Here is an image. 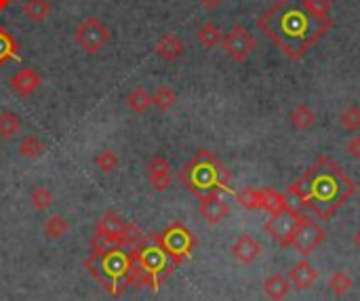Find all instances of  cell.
<instances>
[{
  "instance_id": "1",
  "label": "cell",
  "mask_w": 360,
  "mask_h": 301,
  "mask_svg": "<svg viewBox=\"0 0 360 301\" xmlns=\"http://www.w3.org/2000/svg\"><path fill=\"white\" fill-rule=\"evenodd\" d=\"M257 27L293 61H300L331 27L312 15L306 0H276L259 19Z\"/></svg>"
},
{
  "instance_id": "2",
  "label": "cell",
  "mask_w": 360,
  "mask_h": 301,
  "mask_svg": "<svg viewBox=\"0 0 360 301\" xmlns=\"http://www.w3.org/2000/svg\"><path fill=\"white\" fill-rule=\"evenodd\" d=\"M300 179L306 188V209L321 219H331L356 194L354 179L329 156H321Z\"/></svg>"
},
{
  "instance_id": "3",
  "label": "cell",
  "mask_w": 360,
  "mask_h": 301,
  "mask_svg": "<svg viewBox=\"0 0 360 301\" xmlns=\"http://www.w3.org/2000/svg\"><path fill=\"white\" fill-rule=\"evenodd\" d=\"M230 171L209 150H200L179 171V181L198 198L211 192H230Z\"/></svg>"
},
{
  "instance_id": "4",
  "label": "cell",
  "mask_w": 360,
  "mask_h": 301,
  "mask_svg": "<svg viewBox=\"0 0 360 301\" xmlns=\"http://www.w3.org/2000/svg\"><path fill=\"white\" fill-rule=\"evenodd\" d=\"M302 219H304V215L297 209H293V207L287 205L281 211H276V213L270 215V219L264 224V230L270 234V238L276 245H281V247L287 249V247H291V241H293V236H295Z\"/></svg>"
},
{
  "instance_id": "5",
  "label": "cell",
  "mask_w": 360,
  "mask_h": 301,
  "mask_svg": "<svg viewBox=\"0 0 360 301\" xmlns=\"http://www.w3.org/2000/svg\"><path fill=\"white\" fill-rule=\"evenodd\" d=\"M158 243L160 247L167 251L169 260L173 262V266H179L184 260H188L194 251V245H196V238L192 236V232L181 226V224H173L165 230L162 236H158Z\"/></svg>"
},
{
  "instance_id": "6",
  "label": "cell",
  "mask_w": 360,
  "mask_h": 301,
  "mask_svg": "<svg viewBox=\"0 0 360 301\" xmlns=\"http://www.w3.org/2000/svg\"><path fill=\"white\" fill-rule=\"evenodd\" d=\"M110 27L103 23V21H99L97 17H89V19H84L82 23H78V27L74 30V40H76V44L84 51V53H89V55H95V53H99L108 42H110Z\"/></svg>"
},
{
  "instance_id": "7",
  "label": "cell",
  "mask_w": 360,
  "mask_h": 301,
  "mask_svg": "<svg viewBox=\"0 0 360 301\" xmlns=\"http://www.w3.org/2000/svg\"><path fill=\"white\" fill-rule=\"evenodd\" d=\"M224 51L228 53L230 59H234L236 63H245L253 51H255V38L251 36V32L245 25H234L221 40Z\"/></svg>"
},
{
  "instance_id": "8",
  "label": "cell",
  "mask_w": 360,
  "mask_h": 301,
  "mask_svg": "<svg viewBox=\"0 0 360 301\" xmlns=\"http://www.w3.org/2000/svg\"><path fill=\"white\" fill-rule=\"evenodd\" d=\"M325 236H327L325 228L321 224H316L314 219L304 215V219H302V224H300V228H297V232H295V236L291 241V247L302 257H308L312 251H316L325 243Z\"/></svg>"
},
{
  "instance_id": "9",
  "label": "cell",
  "mask_w": 360,
  "mask_h": 301,
  "mask_svg": "<svg viewBox=\"0 0 360 301\" xmlns=\"http://www.w3.org/2000/svg\"><path fill=\"white\" fill-rule=\"evenodd\" d=\"M198 213L200 217L211 224V226H217L221 224L228 215H230V205L219 196V192H211V194H205L198 198Z\"/></svg>"
},
{
  "instance_id": "10",
  "label": "cell",
  "mask_w": 360,
  "mask_h": 301,
  "mask_svg": "<svg viewBox=\"0 0 360 301\" xmlns=\"http://www.w3.org/2000/svg\"><path fill=\"white\" fill-rule=\"evenodd\" d=\"M148 171V184L152 186L154 192H167L173 184V173H171V165L167 158L162 156H152L146 165Z\"/></svg>"
},
{
  "instance_id": "11",
  "label": "cell",
  "mask_w": 360,
  "mask_h": 301,
  "mask_svg": "<svg viewBox=\"0 0 360 301\" xmlns=\"http://www.w3.org/2000/svg\"><path fill=\"white\" fill-rule=\"evenodd\" d=\"M264 253V247L251 236V234H243L236 238V243L232 245V255L238 264L243 266H251L253 262H257V257Z\"/></svg>"
},
{
  "instance_id": "12",
  "label": "cell",
  "mask_w": 360,
  "mask_h": 301,
  "mask_svg": "<svg viewBox=\"0 0 360 301\" xmlns=\"http://www.w3.org/2000/svg\"><path fill=\"white\" fill-rule=\"evenodd\" d=\"M42 84V78L40 74L34 70V68H23L19 70L13 78H11V89L13 93H17L19 97H30L34 95Z\"/></svg>"
},
{
  "instance_id": "13",
  "label": "cell",
  "mask_w": 360,
  "mask_h": 301,
  "mask_svg": "<svg viewBox=\"0 0 360 301\" xmlns=\"http://www.w3.org/2000/svg\"><path fill=\"white\" fill-rule=\"evenodd\" d=\"M122 228H124L122 217H120L116 211H105V213L97 219V224H95V234H97V236H103V238H108V241H112L114 247H116ZM116 249H118V247H116Z\"/></svg>"
},
{
  "instance_id": "14",
  "label": "cell",
  "mask_w": 360,
  "mask_h": 301,
  "mask_svg": "<svg viewBox=\"0 0 360 301\" xmlns=\"http://www.w3.org/2000/svg\"><path fill=\"white\" fill-rule=\"evenodd\" d=\"M316 281H319V270L306 260H302L300 264H295L289 270V283H291V287H295L300 291L310 289Z\"/></svg>"
},
{
  "instance_id": "15",
  "label": "cell",
  "mask_w": 360,
  "mask_h": 301,
  "mask_svg": "<svg viewBox=\"0 0 360 301\" xmlns=\"http://www.w3.org/2000/svg\"><path fill=\"white\" fill-rule=\"evenodd\" d=\"M154 51H156V55L160 57V59H165V61H177L184 53H186V46H184V42H181V38L179 36H175V34H165V36H160L158 38V42L154 44Z\"/></svg>"
},
{
  "instance_id": "16",
  "label": "cell",
  "mask_w": 360,
  "mask_h": 301,
  "mask_svg": "<svg viewBox=\"0 0 360 301\" xmlns=\"http://www.w3.org/2000/svg\"><path fill=\"white\" fill-rule=\"evenodd\" d=\"M291 291V283L287 276L283 274H272L266 283H264V293L272 301H283Z\"/></svg>"
},
{
  "instance_id": "17",
  "label": "cell",
  "mask_w": 360,
  "mask_h": 301,
  "mask_svg": "<svg viewBox=\"0 0 360 301\" xmlns=\"http://www.w3.org/2000/svg\"><path fill=\"white\" fill-rule=\"evenodd\" d=\"M21 11L32 23H44L51 15V2L49 0H25Z\"/></svg>"
},
{
  "instance_id": "18",
  "label": "cell",
  "mask_w": 360,
  "mask_h": 301,
  "mask_svg": "<svg viewBox=\"0 0 360 301\" xmlns=\"http://www.w3.org/2000/svg\"><path fill=\"white\" fill-rule=\"evenodd\" d=\"M289 120H291L293 129H297V131H308L310 127H314L316 114H314V110H312L308 103H300V105L291 112Z\"/></svg>"
},
{
  "instance_id": "19",
  "label": "cell",
  "mask_w": 360,
  "mask_h": 301,
  "mask_svg": "<svg viewBox=\"0 0 360 301\" xmlns=\"http://www.w3.org/2000/svg\"><path fill=\"white\" fill-rule=\"evenodd\" d=\"M44 150H46V146H44V141L38 135H25L19 141V156L25 158V160L40 158L44 154Z\"/></svg>"
},
{
  "instance_id": "20",
  "label": "cell",
  "mask_w": 360,
  "mask_h": 301,
  "mask_svg": "<svg viewBox=\"0 0 360 301\" xmlns=\"http://www.w3.org/2000/svg\"><path fill=\"white\" fill-rule=\"evenodd\" d=\"M196 38H198V42H200L205 49H215L217 44H221L224 34H221V30H219L213 21H207V23H202V25L198 27Z\"/></svg>"
},
{
  "instance_id": "21",
  "label": "cell",
  "mask_w": 360,
  "mask_h": 301,
  "mask_svg": "<svg viewBox=\"0 0 360 301\" xmlns=\"http://www.w3.org/2000/svg\"><path fill=\"white\" fill-rule=\"evenodd\" d=\"M177 103V93L169 87V84H160L156 87L154 95H152V105L158 110V112H169L173 105Z\"/></svg>"
},
{
  "instance_id": "22",
  "label": "cell",
  "mask_w": 360,
  "mask_h": 301,
  "mask_svg": "<svg viewBox=\"0 0 360 301\" xmlns=\"http://www.w3.org/2000/svg\"><path fill=\"white\" fill-rule=\"evenodd\" d=\"M127 105H129L131 112L143 114V112H148L150 105H152V95H150L143 87H137V89H133V91L127 95Z\"/></svg>"
},
{
  "instance_id": "23",
  "label": "cell",
  "mask_w": 360,
  "mask_h": 301,
  "mask_svg": "<svg viewBox=\"0 0 360 301\" xmlns=\"http://www.w3.org/2000/svg\"><path fill=\"white\" fill-rule=\"evenodd\" d=\"M19 131H21V118H19L15 112H11V110L0 112V139L8 141V139H13Z\"/></svg>"
},
{
  "instance_id": "24",
  "label": "cell",
  "mask_w": 360,
  "mask_h": 301,
  "mask_svg": "<svg viewBox=\"0 0 360 301\" xmlns=\"http://www.w3.org/2000/svg\"><path fill=\"white\" fill-rule=\"evenodd\" d=\"M259 194H262V209L268 211L270 215L276 213V211H281L283 207L289 205V203H287V196L281 194V192H276V190H272V188L259 190Z\"/></svg>"
},
{
  "instance_id": "25",
  "label": "cell",
  "mask_w": 360,
  "mask_h": 301,
  "mask_svg": "<svg viewBox=\"0 0 360 301\" xmlns=\"http://www.w3.org/2000/svg\"><path fill=\"white\" fill-rule=\"evenodd\" d=\"M143 238H146L143 232H141L135 224H124V228H122V232H120V236H118L116 247L122 249V251H124V249H135Z\"/></svg>"
},
{
  "instance_id": "26",
  "label": "cell",
  "mask_w": 360,
  "mask_h": 301,
  "mask_svg": "<svg viewBox=\"0 0 360 301\" xmlns=\"http://www.w3.org/2000/svg\"><path fill=\"white\" fill-rule=\"evenodd\" d=\"M68 232H70V224L61 215H51L44 224V236L49 241H61Z\"/></svg>"
},
{
  "instance_id": "27",
  "label": "cell",
  "mask_w": 360,
  "mask_h": 301,
  "mask_svg": "<svg viewBox=\"0 0 360 301\" xmlns=\"http://www.w3.org/2000/svg\"><path fill=\"white\" fill-rule=\"evenodd\" d=\"M17 55H19V46L15 38L4 27H0V65L8 63L11 59H17Z\"/></svg>"
},
{
  "instance_id": "28",
  "label": "cell",
  "mask_w": 360,
  "mask_h": 301,
  "mask_svg": "<svg viewBox=\"0 0 360 301\" xmlns=\"http://www.w3.org/2000/svg\"><path fill=\"white\" fill-rule=\"evenodd\" d=\"M95 167L101 171V173H105V175H110V173H114L116 169H118V165H120V160H118V156L112 152V150H101L97 156H95Z\"/></svg>"
},
{
  "instance_id": "29",
  "label": "cell",
  "mask_w": 360,
  "mask_h": 301,
  "mask_svg": "<svg viewBox=\"0 0 360 301\" xmlns=\"http://www.w3.org/2000/svg\"><path fill=\"white\" fill-rule=\"evenodd\" d=\"M30 203H32V207H34L36 211H46V209H51V205H53V194H51V190H49L46 186H38V188L32 190Z\"/></svg>"
},
{
  "instance_id": "30",
  "label": "cell",
  "mask_w": 360,
  "mask_h": 301,
  "mask_svg": "<svg viewBox=\"0 0 360 301\" xmlns=\"http://www.w3.org/2000/svg\"><path fill=\"white\" fill-rule=\"evenodd\" d=\"M236 200H238V205H240L243 209H247V211H257V209H262V194H259V190L247 188V190H243V192L236 194Z\"/></svg>"
},
{
  "instance_id": "31",
  "label": "cell",
  "mask_w": 360,
  "mask_h": 301,
  "mask_svg": "<svg viewBox=\"0 0 360 301\" xmlns=\"http://www.w3.org/2000/svg\"><path fill=\"white\" fill-rule=\"evenodd\" d=\"M340 122H342V127L344 129H348V131H359L360 129V108L359 105H348V108H344L342 110V114H340Z\"/></svg>"
},
{
  "instance_id": "32",
  "label": "cell",
  "mask_w": 360,
  "mask_h": 301,
  "mask_svg": "<svg viewBox=\"0 0 360 301\" xmlns=\"http://www.w3.org/2000/svg\"><path fill=\"white\" fill-rule=\"evenodd\" d=\"M329 289L338 295V297H344L350 289H352V278L346 274V272H335L329 281Z\"/></svg>"
},
{
  "instance_id": "33",
  "label": "cell",
  "mask_w": 360,
  "mask_h": 301,
  "mask_svg": "<svg viewBox=\"0 0 360 301\" xmlns=\"http://www.w3.org/2000/svg\"><path fill=\"white\" fill-rule=\"evenodd\" d=\"M306 4L314 17H319L323 21L331 19V0H306Z\"/></svg>"
},
{
  "instance_id": "34",
  "label": "cell",
  "mask_w": 360,
  "mask_h": 301,
  "mask_svg": "<svg viewBox=\"0 0 360 301\" xmlns=\"http://www.w3.org/2000/svg\"><path fill=\"white\" fill-rule=\"evenodd\" d=\"M348 152H350V156H352V158L360 160V137H352V139H350V143H348Z\"/></svg>"
},
{
  "instance_id": "35",
  "label": "cell",
  "mask_w": 360,
  "mask_h": 301,
  "mask_svg": "<svg viewBox=\"0 0 360 301\" xmlns=\"http://www.w3.org/2000/svg\"><path fill=\"white\" fill-rule=\"evenodd\" d=\"M200 2V6L202 8H207V11H213V8H217L224 0H198Z\"/></svg>"
},
{
  "instance_id": "36",
  "label": "cell",
  "mask_w": 360,
  "mask_h": 301,
  "mask_svg": "<svg viewBox=\"0 0 360 301\" xmlns=\"http://www.w3.org/2000/svg\"><path fill=\"white\" fill-rule=\"evenodd\" d=\"M11 2H13V0H0V11L8 8V6H11Z\"/></svg>"
},
{
  "instance_id": "37",
  "label": "cell",
  "mask_w": 360,
  "mask_h": 301,
  "mask_svg": "<svg viewBox=\"0 0 360 301\" xmlns=\"http://www.w3.org/2000/svg\"><path fill=\"white\" fill-rule=\"evenodd\" d=\"M354 245H356V247H359V249H360V230H359V232H356V236H354Z\"/></svg>"
}]
</instances>
